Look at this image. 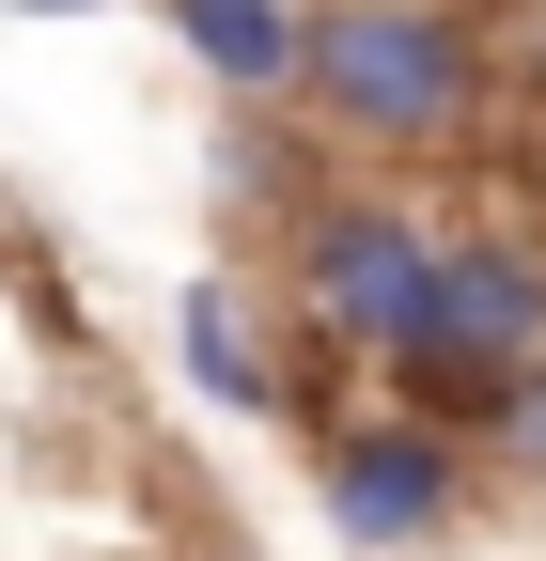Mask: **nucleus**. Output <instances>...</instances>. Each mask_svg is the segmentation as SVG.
<instances>
[{"instance_id": "39448f33", "label": "nucleus", "mask_w": 546, "mask_h": 561, "mask_svg": "<svg viewBox=\"0 0 546 561\" xmlns=\"http://www.w3.org/2000/svg\"><path fill=\"white\" fill-rule=\"evenodd\" d=\"M172 359H187V390H203V405L282 421V359H265V328H250V297H235V265H203L187 297H172Z\"/></svg>"}, {"instance_id": "f03ea898", "label": "nucleus", "mask_w": 546, "mask_h": 561, "mask_svg": "<svg viewBox=\"0 0 546 561\" xmlns=\"http://www.w3.org/2000/svg\"><path fill=\"white\" fill-rule=\"evenodd\" d=\"M546 359V234H437L422 280H406V312L375 343V375L437 421V437H468L485 421L500 375Z\"/></svg>"}, {"instance_id": "7ed1b4c3", "label": "nucleus", "mask_w": 546, "mask_h": 561, "mask_svg": "<svg viewBox=\"0 0 546 561\" xmlns=\"http://www.w3.org/2000/svg\"><path fill=\"white\" fill-rule=\"evenodd\" d=\"M422 219L406 203H375V187H297L282 203V297H297V328H312V359L344 343V359H375L390 343V312H406V280H422Z\"/></svg>"}, {"instance_id": "f257e3e1", "label": "nucleus", "mask_w": 546, "mask_h": 561, "mask_svg": "<svg viewBox=\"0 0 546 561\" xmlns=\"http://www.w3.org/2000/svg\"><path fill=\"white\" fill-rule=\"evenodd\" d=\"M297 94H312V125L422 157V140L485 125V32H468V0H312L297 16Z\"/></svg>"}, {"instance_id": "6e6552de", "label": "nucleus", "mask_w": 546, "mask_h": 561, "mask_svg": "<svg viewBox=\"0 0 546 561\" xmlns=\"http://www.w3.org/2000/svg\"><path fill=\"white\" fill-rule=\"evenodd\" d=\"M0 16H94V0H0Z\"/></svg>"}, {"instance_id": "0eeeda50", "label": "nucleus", "mask_w": 546, "mask_h": 561, "mask_svg": "<svg viewBox=\"0 0 546 561\" xmlns=\"http://www.w3.org/2000/svg\"><path fill=\"white\" fill-rule=\"evenodd\" d=\"M468 437H500L515 468H546V359H531V375H500V390H485V421H468Z\"/></svg>"}, {"instance_id": "423d86ee", "label": "nucleus", "mask_w": 546, "mask_h": 561, "mask_svg": "<svg viewBox=\"0 0 546 561\" xmlns=\"http://www.w3.org/2000/svg\"><path fill=\"white\" fill-rule=\"evenodd\" d=\"M157 16L187 32V62H203L235 110H282V94H297V16H312V0H157Z\"/></svg>"}, {"instance_id": "20e7f679", "label": "nucleus", "mask_w": 546, "mask_h": 561, "mask_svg": "<svg viewBox=\"0 0 546 561\" xmlns=\"http://www.w3.org/2000/svg\"><path fill=\"white\" fill-rule=\"evenodd\" d=\"M468 515V453L437 437V421H344V437H328V530L344 546H437Z\"/></svg>"}]
</instances>
